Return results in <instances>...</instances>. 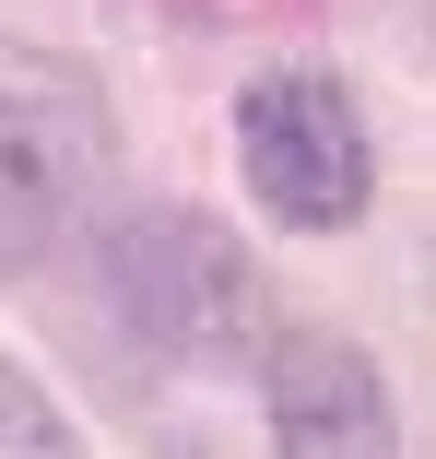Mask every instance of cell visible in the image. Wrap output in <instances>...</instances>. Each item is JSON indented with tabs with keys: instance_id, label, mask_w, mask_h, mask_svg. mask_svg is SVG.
I'll return each instance as SVG.
<instances>
[{
	"instance_id": "obj_2",
	"label": "cell",
	"mask_w": 436,
	"mask_h": 459,
	"mask_svg": "<svg viewBox=\"0 0 436 459\" xmlns=\"http://www.w3.org/2000/svg\"><path fill=\"white\" fill-rule=\"evenodd\" d=\"M107 165V107L71 59H13L0 48V259H24L71 224V201Z\"/></svg>"
},
{
	"instance_id": "obj_1",
	"label": "cell",
	"mask_w": 436,
	"mask_h": 459,
	"mask_svg": "<svg viewBox=\"0 0 436 459\" xmlns=\"http://www.w3.org/2000/svg\"><path fill=\"white\" fill-rule=\"evenodd\" d=\"M236 177L248 201L295 224V236H342L378 189V153H366V118L330 71H259L236 95Z\"/></svg>"
},
{
	"instance_id": "obj_4",
	"label": "cell",
	"mask_w": 436,
	"mask_h": 459,
	"mask_svg": "<svg viewBox=\"0 0 436 459\" xmlns=\"http://www.w3.org/2000/svg\"><path fill=\"white\" fill-rule=\"evenodd\" d=\"M0 459H83V436H71V412L24 377L13 353H0Z\"/></svg>"
},
{
	"instance_id": "obj_3",
	"label": "cell",
	"mask_w": 436,
	"mask_h": 459,
	"mask_svg": "<svg viewBox=\"0 0 436 459\" xmlns=\"http://www.w3.org/2000/svg\"><path fill=\"white\" fill-rule=\"evenodd\" d=\"M272 447L283 459H401L389 377L342 330H295L272 353Z\"/></svg>"
}]
</instances>
